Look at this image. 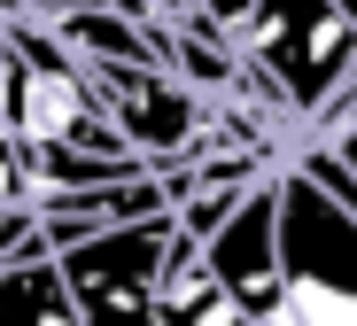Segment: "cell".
<instances>
[{
  "mask_svg": "<svg viewBox=\"0 0 357 326\" xmlns=\"http://www.w3.org/2000/svg\"><path fill=\"white\" fill-rule=\"evenodd\" d=\"M280 295L272 318H357V210L311 171H280Z\"/></svg>",
  "mask_w": 357,
  "mask_h": 326,
  "instance_id": "cell-1",
  "label": "cell"
},
{
  "mask_svg": "<svg viewBox=\"0 0 357 326\" xmlns=\"http://www.w3.org/2000/svg\"><path fill=\"white\" fill-rule=\"evenodd\" d=\"M241 54L287 94L295 117H319L357 78V8L349 0H257Z\"/></svg>",
  "mask_w": 357,
  "mask_h": 326,
  "instance_id": "cell-2",
  "label": "cell"
},
{
  "mask_svg": "<svg viewBox=\"0 0 357 326\" xmlns=\"http://www.w3.org/2000/svg\"><path fill=\"white\" fill-rule=\"evenodd\" d=\"M171 249H178V210H155V218H125L109 233H86L54 256H63L86 318H155Z\"/></svg>",
  "mask_w": 357,
  "mask_h": 326,
  "instance_id": "cell-3",
  "label": "cell"
},
{
  "mask_svg": "<svg viewBox=\"0 0 357 326\" xmlns=\"http://www.w3.org/2000/svg\"><path fill=\"white\" fill-rule=\"evenodd\" d=\"M93 86H101V109L116 117V133H125L148 163H187L210 133V101L195 78H178L171 62H86Z\"/></svg>",
  "mask_w": 357,
  "mask_h": 326,
  "instance_id": "cell-4",
  "label": "cell"
},
{
  "mask_svg": "<svg viewBox=\"0 0 357 326\" xmlns=\"http://www.w3.org/2000/svg\"><path fill=\"white\" fill-rule=\"evenodd\" d=\"M280 171H287V163H280ZM280 171L257 179V186L241 194V210L202 241L210 272L249 303V318H272V295H280V280H287V265H280Z\"/></svg>",
  "mask_w": 357,
  "mask_h": 326,
  "instance_id": "cell-5",
  "label": "cell"
},
{
  "mask_svg": "<svg viewBox=\"0 0 357 326\" xmlns=\"http://www.w3.org/2000/svg\"><path fill=\"white\" fill-rule=\"evenodd\" d=\"M155 210H178V194L163 171H140V179H109V186H39V225L54 249H70L86 233H109L125 218H155Z\"/></svg>",
  "mask_w": 357,
  "mask_h": 326,
  "instance_id": "cell-6",
  "label": "cell"
},
{
  "mask_svg": "<svg viewBox=\"0 0 357 326\" xmlns=\"http://www.w3.org/2000/svg\"><path fill=\"white\" fill-rule=\"evenodd\" d=\"M0 318H39V326H70L86 318L70 272L54 249H31V256H0Z\"/></svg>",
  "mask_w": 357,
  "mask_h": 326,
  "instance_id": "cell-7",
  "label": "cell"
},
{
  "mask_svg": "<svg viewBox=\"0 0 357 326\" xmlns=\"http://www.w3.org/2000/svg\"><path fill=\"white\" fill-rule=\"evenodd\" d=\"M31 171L39 186H109V179H140L163 163H148L140 148H31Z\"/></svg>",
  "mask_w": 357,
  "mask_h": 326,
  "instance_id": "cell-8",
  "label": "cell"
},
{
  "mask_svg": "<svg viewBox=\"0 0 357 326\" xmlns=\"http://www.w3.org/2000/svg\"><path fill=\"white\" fill-rule=\"evenodd\" d=\"M195 8H210L218 24H233V31H241V24H249V8H257V0H195Z\"/></svg>",
  "mask_w": 357,
  "mask_h": 326,
  "instance_id": "cell-9",
  "label": "cell"
},
{
  "mask_svg": "<svg viewBox=\"0 0 357 326\" xmlns=\"http://www.w3.org/2000/svg\"><path fill=\"white\" fill-rule=\"evenodd\" d=\"M319 133H326V140H334V148L357 163V117H349V124H319Z\"/></svg>",
  "mask_w": 357,
  "mask_h": 326,
  "instance_id": "cell-10",
  "label": "cell"
},
{
  "mask_svg": "<svg viewBox=\"0 0 357 326\" xmlns=\"http://www.w3.org/2000/svg\"><path fill=\"white\" fill-rule=\"evenodd\" d=\"M349 8H357V0H349Z\"/></svg>",
  "mask_w": 357,
  "mask_h": 326,
  "instance_id": "cell-11",
  "label": "cell"
}]
</instances>
